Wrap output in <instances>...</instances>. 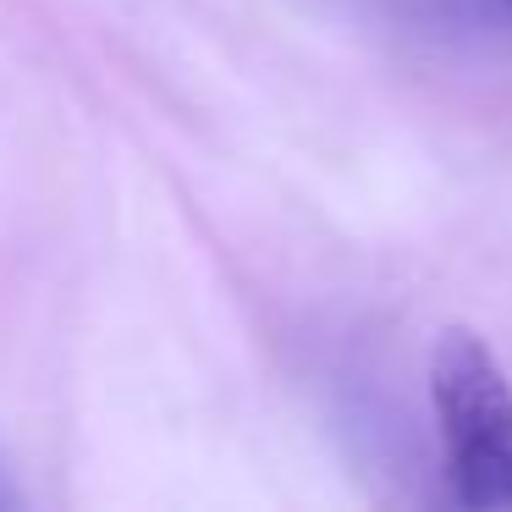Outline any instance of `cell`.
<instances>
[{"label":"cell","mask_w":512,"mask_h":512,"mask_svg":"<svg viewBox=\"0 0 512 512\" xmlns=\"http://www.w3.org/2000/svg\"><path fill=\"white\" fill-rule=\"evenodd\" d=\"M430 413L441 435V474L457 507H512V380L463 325L430 347Z\"/></svg>","instance_id":"obj_1"},{"label":"cell","mask_w":512,"mask_h":512,"mask_svg":"<svg viewBox=\"0 0 512 512\" xmlns=\"http://www.w3.org/2000/svg\"><path fill=\"white\" fill-rule=\"evenodd\" d=\"M507 6H512V0H507Z\"/></svg>","instance_id":"obj_2"}]
</instances>
